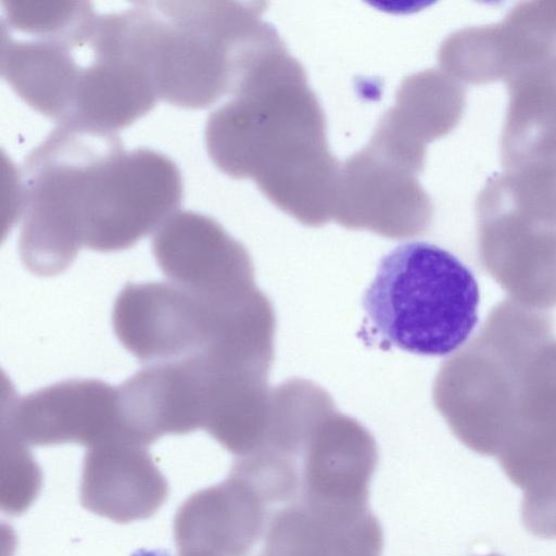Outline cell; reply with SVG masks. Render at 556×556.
<instances>
[{
	"label": "cell",
	"mask_w": 556,
	"mask_h": 556,
	"mask_svg": "<svg viewBox=\"0 0 556 556\" xmlns=\"http://www.w3.org/2000/svg\"><path fill=\"white\" fill-rule=\"evenodd\" d=\"M181 197L180 172L169 157L149 148H121L110 161L104 205L84 247L114 252L134 245L177 212Z\"/></svg>",
	"instance_id": "ba28073f"
},
{
	"label": "cell",
	"mask_w": 556,
	"mask_h": 556,
	"mask_svg": "<svg viewBox=\"0 0 556 556\" xmlns=\"http://www.w3.org/2000/svg\"><path fill=\"white\" fill-rule=\"evenodd\" d=\"M2 431L26 445L77 443L87 447L123 437L117 388L97 379L64 380L9 399Z\"/></svg>",
	"instance_id": "30bf717a"
},
{
	"label": "cell",
	"mask_w": 556,
	"mask_h": 556,
	"mask_svg": "<svg viewBox=\"0 0 556 556\" xmlns=\"http://www.w3.org/2000/svg\"><path fill=\"white\" fill-rule=\"evenodd\" d=\"M479 302L473 273L425 241L386 254L363 296L366 317L383 344L426 356L451 355L471 338Z\"/></svg>",
	"instance_id": "8992f818"
},
{
	"label": "cell",
	"mask_w": 556,
	"mask_h": 556,
	"mask_svg": "<svg viewBox=\"0 0 556 556\" xmlns=\"http://www.w3.org/2000/svg\"><path fill=\"white\" fill-rule=\"evenodd\" d=\"M152 253L168 281L218 296L255 285L247 248L204 214L177 211L155 231Z\"/></svg>",
	"instance_id": "8fae6325"
},
{
	"label": "cell",
	"mask_w": 556,
	"mask_h": 556,
	"mask_svg": "<svg viewBox=\"0 0 556 556\" xmlns=\"http://www.w3.org/2000/svg\"><path fill=\"white\" fill-rule=\"evenodd\" d=\"M205 374L194 361L147 365L117 388L122 434L148 446L203 427Z\"/></svg>",
	"instance_id": "7c38bea8"
},
{
	"label": "cell",
	"mask_w": 556,
	"mask_h": 556,
	"mask_svg": "<svg viewBox=\"0 0 556 556\" xmlns=\"http://www.w3.org/2000/svg\"><path fill=\"white\" fill-rule=\"evenodd\" d=\"M275 321L273 303L257 285L203 296L170 281L127 283L112 313L118 341L147 365L240 363L262 346Z\"/></svg>",
	"instance_id": "277c9868"
},
{
	"label": "cell",
	"mask_w": 556,
	"mask_h": 556,
	"mask_svg": "<svg viewBox=\"0 0 556 556\" xmlns=\"http://www.w3.org/2000/svg\"><path fill=\"white\" fill-rule=\"evenodd\" d=\"M382 547L369 506L294 501L270 515L261 556H381Z\"/></svg>",
	"instance_id": "9a60e30c"
},
{
	"label": "cell",
	"mask_w": 556,
	"mask_h": 556,
	"mask_svg": "<svg viewBox=\"0 0 556 556\" xmlns=\"http://www.w3.org/2000/svg\"><path fill=\"white\" fill-rule=\"evenodd\" d=\"M485 556H501V555H497V554H490V555H485Z\"/></svg>",
	"instance_id": "ffe728a7"
},
{
	"label": "cell",
	"mask_w": 556,
	"mask_h": 556,
	"mask_svg": "<svg viewBox=\"0 0 556 556\" xmlns=\"http://www.w3.org/2000/svg\"><path fill=\"white\" fill-rule=\"evenodd\" d=\"M465 103L463 84L443 71L412 74L402 81L395 103L380 117L371 138L407 161L425 164L428 144L454 129Z\"/></svg>",
	"instance_id": "2e32d148"
},
{
	"label": "cell",
	"mask_w": 556,
	"mask_h": 556,
	"mask_svg": "<svg viewBox=\"0 0 556 556\" xmlns=\"http://www.w3.org/2000/svg\"><path fill=\"white\" fill-rule=\"evenodd\" d=\"M116 132L59 125L24 159L17 176L18 254L40 277L71 266L83 247L76 214L79 184Z\"/></svg>",
	"instance_id": "52a82bcc"
},
{
	"label": "cell",
	"mask_w": 556,
	"mask_h": 556,
	"mask_svg": "<svg viewBox=\"0 0 556 556\" xmlns=\"http://www.w3.org/2000/svg\"><path fill=\"white\" fill-rule=\"evenodd\" d=\"M180 556H205V555H198V554H180Z\"/></svg>",
	"instance_id": "d6986e66"
},
{
	"label": "cell",
	"mask_w": 556,
	"mask_h": 556,
	"mask_svg": "<svg viewBox=\"0 0 556 556\" xmlns=\"http://www.w3.org/2000/svg\"><path fill=\"white\" fill-rule=\"evenodd\" d=\"M1 508L20 514L36 498L41 475L27 445L2 431Z\"/></svg>",
	"instance_id": "ac0fdd59"
},
{
	"label": "cell",
	"mask_w": 556,
	"mask_h": 556,
	"mask_svg": "<svg viewBox=\"0 0 556 556\" xmlns=\"http://www.w3.org/2000/svg\"><path fill=\"white\" fill-rule=\"evenodd\" d=\"M478 331L503 391L505 428L495 457L523 491L556 481V309L505 299Z\"/></svg>",
	"instance_id": "5b68a950"
},
{
	"label": "cell",
	"mask_w": 556,
	"mask_h": 556,
	"mask_svg": "<svg viewBox=\"0 0 556 556\" xmlns=\"http://www.w3.org/2000/svg\"><path fill=\"white\" fill-rule=\"evenodd\" d=\"M147 447L124 437L89 446L80 484L84 507L122 523L151 517L168 486Z\"/></svg>",
	"instance_id": "5bb4252c"
},
{
	"label": "cell",
	"mask_w": 556,
	"mask_h": 556,
	"mask_svg": "<svg viewBox=\"0 0 556 556\" xmlns=\"http://www.w3.org/2000/svg\"><path fill=\"white\" fill-rule=\"evenodd\" d=\"M432 217L417 175L366 147L341 164L331 220L342 227L405 239L425 233Z\"/></svg>",
	"instance_id": "9c48e42d"
},
{
	"label": "cell",
	"mask_w": 556,
	"mask_h": 556,
	"mask_svg": "<svg viewBox=\"0 0 556 556\" xmlns=\"http://www.w3.org/2000/svg\"><path fill=\"white\" fill-rule=\"evenodd\" d=\"M205 143L223 173L253 179L302 225L331 220L341 164L328 144L321 104L287 48L264 58L211 113Z\"/></svg>",
	"instance_id": "7a4b0ae2"
},
{
	"label": "cell",
	"mask_w": 556,
	"mask_h": 556,
	"mask_svg": "<svg viewBox=\"0 0 556 556\" xmlns=\"http://www.w3.org/2000/svg\"><path fill=\"white\" fill-rule=\"evenodd\" d=\"M508 108L501 137L504 168L556 151V75L525 70L507 81Z\"/></svg>",
	"instance_id": "e0dca14e"
},
{
	"label": "cell",
	"mask_w": 556,
	"mask_h": 556,
	"mask_svg": "<svg viewBox=\"0 0 556 556\" xmlns=\"http://www.w3.org/2000/svg\"><path fill=\"white\" fill-rule=\"evenodd\" d=\"M0 71L59 125L116 132L159 100L127 9L89 1L2 0Z\"/></svg>",
	"instance_id": "6da1fadb"
},
{
	"label": "cell",
	"mask_w": 556,
	"mask_h": 556,
	"mask_svg": "<svg viewBox=\"0 0 556 556\" xmlns=\"http://www.w3.org/2000/svg\"><path fill=\"white\" fill-rule=\"evenodd\" d=\"M263 1H139L130 5L159 99L205 108L232 96L268 54L287 48Z\"/></svg>",
	"instance_id": "3957f363"
},
{
	"label": "cell",
	"mask_w": 556,
	"mask_h": 556,
	"mask_svg": "<svg viewBox=\"0 0 556 556\" xmlns=\"http://www.w3.org/2000/svg\"><path fill=\"white\" fill-rule=\"evenodd\" d=\"M269 507L249 483L229 473L179 507L175 543L180 554L248 556L266 530Z\"/></svg>",
	"instance_id": "4fadbf2b"
}]
</instances>
